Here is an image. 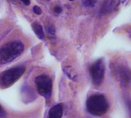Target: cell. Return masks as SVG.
<instances>
[{
    "instance_id": "1",
    "label": "cell",
    "mask_w": 131,
    "mask_h": 118,
    "mask_svg": "<svg viewBox=\"0 0 131 118\" xmlns=\"http://www.w3.org/2000/svg\"><path fill=\"white\" fill-rule=\"evenodd\" d=\"M24 45L21 41H11L0 48V64L12 62L19 57L24 51Z\"/></svg>"
},
{
    "instance_id": "2",
    "label": "cell",
    "mask_w": 131,
    "mask_h": 118,
    "mask_svg": "<svg viewBox=\"0 0 131 118\" xmlns=\"http://www.w3.org/2000/svg\"><path fill=\"white\" fill-rule=\"evenodd\" d=\"M88 111L94 116H101L104 114L109 108L106 98L101 94H95L90 96L87 101Z\"/></svg>"
},
{
    "instance_id": "3",
    "label": "cell",
    "mask_w": 131,
    "mask_h": 118,
    "mask_svg": "<svg viewBox=\"0 0 131 118\" xmlns=\"http://www.w3.org/2000/svg\"><path fill=\"white\" fill-rule=\"evenodd\" d=\"M25 68L23 66L14 67L0 74V87L5 88L17 81L24 74Z\"/></svg>"
},
{
    "instance_id": "4",
    "label": "cell",
    "mask_w": 131,
    "mask_h": 118,
    "mask_svg": "<svg viewBox=\"0 0 131 118\" xmlns=\"http://www.w3.org/2000/svg\"><path fill=\"white\" fill-rule=\"evenodd\" d=\"M35 83L38 93L45 99H49L52 93V81L48 75H39L35 78Z\"/></svg>"
},
{
    "instance_id": "5",
    "label": "cell",
    "mask_w": 131,
    "mask_h": 118,
    "mask_svg": "<svg viewBox=\"0 0 131 118\" xmlns=\"http://www.w3.org/2000/svg\"><path fill=\"white\" fill-rule=\"evenodd\" d=\"M92 81L94 85H100L104 79L105 74V65L103 59H98L94 62L90 69Z\"/></svg>"
},
{
    "instance_id": "6",
    "label": "cell",
    "mask_w": 131,
    "mask_h": 118,
    "mask_svg": "<svg viewBox=\"0 0 131 118\" xmlns=\"http://www.w3.org/2000/svg\"><path fill=\"white\" fill-rule=\"evenodd\" d=\"M63 115V107L61 104L53 106L48 113V118H61Z\"/></svg>"
},
{
    "instance_id": "7",
    "label": "cell",
    "mask_w": 131,
    "mask_h": 118,
    "mask_svg": "<svg viewBox=\"0 0 131 118\" xmlns=\"http://www.w3.org/2000/svg\"><path fill=\"white\" fill-rule=\"evenodd\" d=\"M32 28L33 31H35V35H37V37L39 39H43L45 38V34H44V31H43V28L41 25H39L37 22H34L32 25Z\"/></svg>"
},
{
    "instance_id": "8",
    "label": "cell",
    "mask_w": 131,
    "mask_h": 118,
    "mask_svg": "<svg viewBox=\"0 0 131 118\" xmlns=\"http://www.w3.org/2000/svg\"><path fill=\"white\" fill-rule=\"evenodd\" d=\"M120 77H121V80L124 84H127L131 79V74L130 71L126 69V68H122L120 71Z\"/></svg>"
},
{
    "instance_id": "9",
    "label": "cell",
    "mask_w": 131,
    "mask_h": 118,
    "mask_svg": "<svg viewBox=\"0 0 131 118\" xmlns=\"http://www.w3.org/2000/svg\"><path fill=\"white\" fill-rule=\"evenodd\" d=\"M64 74L68 77V78H70V79H71V80H74V78L77 77L76 75H73V74H71V73L73 72V71H72V68H71V67H65V68H64Z\"/></svg>"
},
{
    "instance_id": "10",
    "label": "cell",
    "mask_w": 131,
    "mask_h": 118,
    "mask_svg": "<svg viewBox=\"0 0 131 118\" xmlns=\"http://www.w3.org/2000/svg\"><path fill=\"white\" fill-rule=\"evenodd\" d=\"M46 30H47V32H48V34H50V35H55L56 29H55V27H54L53 25L50 24L49 25H48Z\"/></svg>"
},
{
    "instance_id": "11",
    "label": "cell",
    "mask_w": 131,
    "mask_h": 118,
    "mask_svg": "<svg viewBox=\"0 0 131 118\" xmlns=\"http://www.w3.org/2000/svg\"><path fill=\"white\" fill-rule=\"evenodd\" d=\"M96 0H83V4L87 7H92L95 5Z\"/></svg>"
},
{
    "instance_id": "12",
    "label": "cell",
    "mask_w": 131,
    "mask_h": 118,
    "mask_svg": "<svg viewBox=\"0 0 131 118\" xmlns=\"http://www.w3.org/2000/svg\"><path fill=\"white\" fill-rule=\"evenodd\" d=\"M33 12L36 15H41V9L40 8V7H38L37 5H35L33 7Z\"/></svg>"
},
{
    "instance_id": "13",
    "label": "cell",
    "mask_w": 131,
    "mask_h": 118,
    "mask_svg": "<svg viewBox=\"0 0 131 118\" xmlns=\"http://www.w3.org/2000/svg\"><path fill=\"white\" fill-rule=\"evenodd\" d=\"M6 117V112L5 110L2 108V107L0 105V118H5Z\"/></svg>"
},
{
    "instance_id": "14",
    "label": "cell",
    "mask_w": 131,
    "mask_h": 118,
    "mask_svg": "<svg viewBox=\"0 0 131 118\" xmlns=\"http://www.w3.org/2000/svg\"><path fill=\"white\" fill-rule=\"evenodd\" d=\"M54 11L56 13L59 14V13H61V12H62V8H61L60 6H55V7H54Z\"/></svg>"
},
{
    "instance_id": "15",
    "label": "cell",
    "mask_w": 131,
    "mask_h": 118,
    "mask_svg": "<svg viewBox=\"0 0 131 118\" xmlns=\"http://www.w3.org/2000/svg\"><path fill=\"white\" fill-rule=\"evenodd\" d=\"M127 108H128V111H129V113L131 116V100L130 101H128L127 102Z\"/></svg>"
},
{
    "instance_id": "16",
    "label": "cell",
    "mask_w": 131,
    "mask_h": 118,
    "mask_svg": "<svg viewBox=\"0 0 131 118\" xmlns=\"http://www.w3.org/2000/svg\"><path fill=\"white\" fill-rule=\"evenodd\" d=\"M25 5H30V0H21Z\"/></svg>"
},
{
    "instance_id": "17",
    "label": "cell",
    "mask_w": 131,
    "mask_h": 118,
    "mask_svg": "<svg viewBox=\"0 0 131 118\" xmlns=\"http://www.w3.org/2000/svg\"><path fill=\"white\" fill-rule=\"evenodd\" d=\"M69 1H74V0H69Z\"/></svg>"
}]
</instances>
